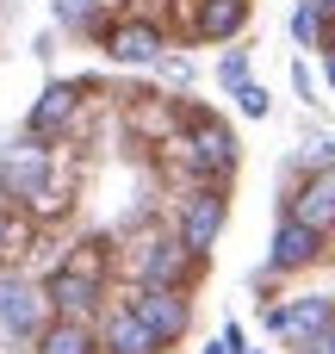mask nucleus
<instances>
[{"mask_svg":"<svg viewBox=\"0 0 335 354\" xmlns=\"http://www.w3.org/2000/svg\"><path fill=\"white\" fill-rule=\"evenodd\" d=\"M0 199H12L31 224H62L75 212V162L56 143L19 137L0 149Z\"/></svg>","mask_w":335,"mask_h":354,"instance_id":"nucleus-1","label":"nucleus"},{"mask_svg":"<svg viewBox=\"0 0 335 354\" xmlns=\"http://www.w3.org/2000/svg\"><path fill=\"white\" fill-rule=\"evenodd\" d=\"M162 162H174L180 193H186V187H224V193H230V180H236V168H242V143H236V131H230L218 112L186 106V112H180V131L162 143Z\"/></svg>","mask_w":335,"mask_h":354,"instance_id":"nucleus-2","label":"nucleus"},{"mask_svg":"<svg viewBox=\"0 0 335 354\" xmlns=\"http://www.w3.org/2000/svg\"><path fill=\"white\" fill-rule=\"evenodd\" d=\"M44 299L56 317H99L112 299V243L106 236H81L50 274H44Z\"/></svg>","mask_w":335,"mask_h":354,"instance_id":"nucleus-3","label":"nucleus"},{"mask_svg":"<svg viewBox=\"0 0 335 354\" xmlns=\"http://www.w3.org/2000/svg\"><path fill=\"white\" fill-rule=\"evenodd\" d=\"M112 268H118L131 286H174V292H193V280L205 274V261H199L168 224L131 230V236L112 249Z\"/></svg>","mask_w":335,"mask_h":354,"instance_id":"nucleus-4","label":"nucleus"},{"mask_svg":"<svg viewBox=\"0 0 335 354\" xmlns=\"http://www.w3.org/2000/svg\"><path fill=\"white\" fill-rule=\"evenodd\" d=\"M224 224H230V193L224 187H186V193H174V212H168V230L205 261L211 249H218V236H224Z\"/></svg>","mask_w":335,"mask_h":354,"instance_id":"nucleus-5","label":"nucleus"},{"mask_svg":"<svg viewBox=\"0 0 335 354\" xmlns=\"http://www.w3.org/2000/svg\"><path fill=\"white\" fill-rule=\"evenodd\" d=\"M50 317H56V311H50V299H44V280H31L25 268H0V336L19 342V348H31Z\"/></svg>","mask_w":335,"mask_h":354,"instance_id":"nucleus-6","label":"nucleus"},{"mask_svg":"<svg viewBox=\"0 0 335 354\" xmlns=\"http://www.w3.org/2000/svg\"><path fill=\"white\" fill-rule=\"evenodd\" d=\"M261 324H267V336H280L286 348L298 354L305 342H317L335 324V292H286V299H274L261 311Z\"/></svg>","mask_w":335,"mask_h":354,"instance_id":"nucleus-7","label":"nucleus"},{"mask_svg":"<svg viewBox=\"0 0 335 354\" xmlns=\"http://www.w3.org/2000/svg\"><path fill=\"white\" fill-rule=\"evenodd\" d=\"M131 311L143 317V330L155 336V348H180L193 336V292H174V286H124Z\"/></svg>","mask_w":335,"mask_h":354,"instance_id":"nucleus-8","label":"nucleus"},{"mask_svg":"<svg viewBox=\"0 0 335 354\" xmlns=\"http://www.w3.org/2000/svg\"><path fill=\"white\" fill-rule=\"evenodd\" d=\"M99 50L118 62V68H155L168 56V31L162 19H143V12H118L99 25Z\"/></svg>","mask_w":335,"mask_h":354,"instance_id":"nucleus-9","label":"nucleus"},{"mask_svg":"<svg viewBox=\"0 0 335 354\" xmlns=\"http://www.w3.org/2000/svg\"><path fill=\"white\" fill-rule=\"evenodd\" d=\"M87 112V81H50L31 106H25V137L37 143H62Z\"/></svg>","mask_w":335,"mask_h":354,"instance_id":"nucleus-10","label":"nucleus"},{"mask_svg":"<svg viewBox=\"0 0 335 354\" xmlns=\"http://www.w3.org/2000/svg\"><path fill=\"white\" fill-rule=\"evenodd\" d=\"M323 243H329V236H317L311 224L280 218V224H274V243H267V268H261V280H292V274H311V268L323 261Z\"/></svg>","mask_w":335,"mask_h":354,"instance_id":"nucleus-11","label":"nucleus"},{"mask_svg":"<svg viewBox=\"0 0 335 354\" xmlns=\"http://www.w3.org/2000/svg\"><path fill=\"white\" fill-rule=\"evenodd\" d=\"M93 342H99V354H162V348H155V336L143 330V317L131 311L124 292H112L106 311L93 317Z\"/></svg>","mask_w":335,"mask_h":354,"instance_id":"nucleus-12","label":"nucleus"},{"mask_svg":"<svg viewBox=\"0 0 335 354\" xmlns=\"http://www.w3.org/2000/svg\"><path fill=\"white\" fill-rule=\"evenodd\" d=\"M280 218H298V224H311L317 236H335V162L298 174V187L286 193V212H280Z\"/></svg>","mask_w":335,"mask_h":354,"instance_id":"nucleus-13","label":"nucleus"},{"mask_svg":"<svg viewBox=\"0 0 335 354\" xmlns=\"http://www.w3.org/2000/svg\"><path fill=\"white\" fill-rule=\"evenodd\" d=\"M249 12H255V0H193V12H186V44H193V37H199V44H230V37H242Z\"/></svg>","mask_w":335,"mask_h":354,"instance_id":"nucleus-14","label":"nucleus"},{"mask_svg":"<svg viewBox=\"0 0 335 354\" xmlns=\"http://www.w3.org/2000/svg\"><path fill=\"white\" fill-rule=\"evenodd\" d=\"M31 354H99V342H93V324L87 317H50L37 330Z\"/></svg>","mask_w":335,"mask_h":354,"instance_id":"nucleus-15","label":"nucleus"},{"mask_svg":"<svg viewBox=\"0 0 335 354\" xmlns=\"http://www.w3.org/2000/svg\"><path fill=\"white\" fill-rule=\"evenodd\" d=\"M31 243H37V224H31L12 199H0V268H19Z\"/></svg>","mask_w":335,"mask_h":354,"instance_id":"nucleus-16","label":"nucleus"},{"mask_svg":"<svg viewBox=\"0 0 335 354\" xmlns=\"http://www.w3.org/2000/svg\"><path fill=\"white\" fill-rule=\"evenodd\" d=\"M56 25H62L68 37H99L106 0H56Z\"/></svg>","mask_w":335,"mask_h":354,"instance_id":"nucleus-17","label":"nucleus"},{"mask_svg":"<svg viewBox=\"0 0 335 354\" xmlns=\"http://www.w3.org/2000/svg\"><path fill=\"white\" fill-rule=\"evenodd\" d=\"M292 37H298L305 50H317V44H323V19H317V12H311L305 0L292 6Z\"/></svg>","mask_w":335,"mask_h":354,"instance_id":"nucleus-18","label":"nucleus"},{"mask_svg":"<svg viewBox=\"0 0 335 354\" xmlns=\"http://www.w3.org/2000/svg\"><path fill=\"white\" fill-rule=\"evenodd\" d=\"M218 81L236 93V87H249L255 75H249V50H224V62H218Z\"/></svg>","mask_w":335,"mask_h":354,"instance_id":"nucleus-19","label":"nucleus"},{"mask_svg":"<svg viewBox=\"0 0 335 354\" xmlns=\"http://www.w3.org/2000/svg\"><path fill=\"white\" fill-rule=\"evenodd\" d=\"M155 68H162V75H168L174 87H193V81H199V62H193V56H180V50H168V56H162Z\"/></svg>","mask_w":335,"mask_h":354,"instance_id":"nucleus-20","label":"nucleus"},{"mask_svg":"<svg viewBox=\"0 0 335 354\" xmlns=\"http://www.w3.org/2000/svg\"><path fill=\"white\" fill-rule=\"evenodd\" d=\"M230 100L242 106V118H267V112H274V100H267V87H261V81H249V87H236Z\"/></svg>","mask_w":335,"mask_h":354,"instance_id":"nucleus-21","label":"nucleus"},{"mask_svg":"<svg viewBox=\"0 0 335 354\" xmlns=\"http://www.w3.org/2000/svg\"><path fill=\"white\" fill-rule=\"evenodd\" d=\"M292 87H298V100H305V106H317V81H311V68H305V62H292Z\"/></svg>","mask_w":335,"mask_h":354,"instance_id":"nucleus-22","label":"nucleus"},{"mask_svg":"<svg viewBox=\"0 0 335 354\" xmlns=\"http://www.w3.org/2000/svg\"><path fill=\"white\" fill-rule=\"evenodd\" d=\"M218 342H224L230 354H255V348H249V330H242V324H224V336H218Z\"/></svg>","mask_w":335,"mask_h":354,"instance_id":"nucleus-23","label":"nucleus"},{"mask_svg":"<svg viewBox=\"0 0 335 354\" xmlns=\"http://www.w3.org/2000/svg\"><path fill=\"white\" fill-rule=\"evenodd\" d=\"M298 354H335V324H329V330H323V336H317V342H305V348H298Z\"/></svg>","mask_w":335,"mask_h":354,"instance_id":"nucleus-24","label":"nucleus"},{"mask_svg":"<svg viewBox=\"0 0 335 354\" xmlns=\"http://www.w3.org/2000/svg\"><path fill=\"white\" fill-rule=\"evenodd\" d=\"M323 75H329V87H335V50H323Z\"/></svg>","mask_w":335,"mask_h":354,"instance_id":"nucleus-25","label":"nucleus"},{"mask_svg":"<svg viewBox=\"0 0 335 354\" xmlns=\"http://www.w3.org/2000/svg\"><path fill=\"white\" fill-rule=\"evenodd\" d=\"M199 354H230V348H224V342H205V348H199Z\"/></svg>","mask_w":335,"mask_h":354,"instance_id":"nucleus-26","label":"nucleus"}]
</instances>
